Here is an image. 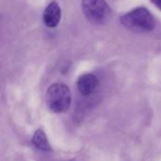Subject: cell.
I'll use <instances>...</instances> for the list:
<instances>
[{
    "instance_id": "6da1fadb",
    "label": "cell",
    "mask_w": 161,
    "mask_h": 161,
    "mask_svg": "<svg viewBox=\"0 0 161 161\" xmlns=\"http://www.w3.org/2000/svg\"><path fill=\"white\" fill-rule=\"evenodd\" d=\"M121 24L134 32H147L155 28L156 23L151 12L144 7L136 8L120 18Z\"/></svg>"
},
{
    "instance_id": "7a4b0ae2",
    "label": "cell",
    "mask_w": 161,
    "mask_h": 161,
    "mask_svg": "<svg viewBox=\"0 0 161 161\" xmlns=\"http://www.w3.org/2000/svg\"><path fill=\"white\" fill-rule=\"evenodd\" d=\"M71 92L69 88L62 83L52 84L46 92V104L51 111L63 113L71 106Z\"/></svg>"
},
{
    "instance_id": "3957f363",
    "label": "cell",
    "mask_w": 161,
    "mask_h": 161,
    "mask_svg": "<svg viewBox=\"0 0 161 161\" xmlns=\"http://www.w3.org/2000/svg\"><path fill=\"white\" fill-rule=\"evenodd\" d=\"M82 11L85 17L94 25H103L110 14L106 0H82Z\"/></svg>"
},
{
    "instance_id": "277c9868",
    "label": "cell",
    "mask_w": 161,
    "mask_h": 161,
    "mask_svg": "<svg viewBox=\"0 0 161 161\" xmlns=\"http://www.w3.org/2000/svg\"><path fill=\"white\" fill-rule=\"evenodd\" d=\"M76 85L79 92L84 96H88L96 90L98 86V78L93 74H84L78 78Z\"/></svg>"
},
{
    "instance_id": "5b68a950",
    "label": "cell",
    "mask_w": 161,
    "mask_h": 161,
    "mask_svg": "<svg viewBox=\"0 0 161 161\" xmlns=\"http://www.w3.org/2000/svg\"><path fill=\"white\" fill-rule=\"evenodd\" d=\"M61 18V10L57 2H51L44 9L43 23L48 27H56Z\"/></svg>"
},
{
    "instance_id": "8992f818",
    "label": "cell",
    "mask_w": 161,
    "mask_h": 161,
    "mask_svg": "<svg viewBox=\"0 0 161 161\" xmlns=\"http://www.w3.org/2000/svg\"><path fill=\"white\" fill-rule=\"evenodd\" d=\"M32 143L36 148L42 151H51V146L50 143L46 138V135L42 130H37L32 138Z\"/></svg>"
},
{
    "instance_id": "52a82bcc",
    "label": "cell",
    "mask_w": 161,
    "mask_h": 161,
    "mask_svg": "<svg viewBox=\"0 0 161 161\" xmlns=\"http://www.w3.org/2000/svg\"><path fill=\"white\" fill-rule=\"evenodd\" d=\"M154 5H156L159 9L161 10V0H151Z\"/></svg>"
}]
</instances>
